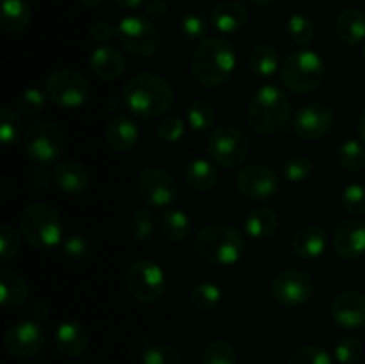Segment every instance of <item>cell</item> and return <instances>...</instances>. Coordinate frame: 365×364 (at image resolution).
I'll list each match as a JSON object with an SVG mask.
<instances>
[{
  "instance_id": "cell-49",
  "label": "cell",
  "mask_w": 365,
  "mask_h": 364,
  "mask_svg": "<svg viewBox=\"0 0 365 364\" xmlns=\"http://www.w3.org/2000/svg\"><path fill=\"white\" fill-rule=\"evenodd\" d=\"M64 253L71 259H82L89 253V243L82 236H71L64 243Z\"/></svg>"
},
{
  "instance_id": "cell-5",
  "label": "cell",
  "mask_w": 365,
  "mask_h": 364,
  "mask_svg": "<svg viewBox=\"0 0 365 364\" xmlns=\"http://www.w3.org/2000/svg\"><path fill=\"white\" fill-rule=\"evenodd\" d=\"M20 232L34 248L50 250L63 239V218L50 203L34 202L21 213Z\"/></svg>"
},
{
  "instance_id": "cell-18",
  "label": "cell",
  "mask_w": 365,
  "mask_h": 364,
  "mask_svg": "<svg viewBox=\"0 0 365 364\" xmlns=\"http://www.w3.org/2000/svg\"><path fill=\"white\" fill-rule=\"evenodd\" d=\"M331 318L342 328H360L365 325V293L349 289L331 302Z\"/></svg>"
},
{
  "instance_id": "cell-8",
  "label": "cell",
  "mask_w": 365,
  "mask_h": 364,
  "mask_svg": "<svg viewBox=\"0 0 365 364\" xmlns=\"http://www.w3.org/2000/svg\"><path fill=\"white\" fill-rule=\"evenodd\" d=\"M45 93L53 106L75 109L88 102L91 96V86L81 71L73 68H59L46 79Z\"/></svg>"
},
{
  "instance_id": "cell-32",
  "label": "cell",
  "mask_w": 365,
  "mask_h": 364,
  "mask_svg": "<svg viewBox=\"0 0 365 364\" xmlns=\"http://www.w3.org/2000/svg\"><path fill=\"white\" fill-rule=\"evenodd\" d=\"M185 120L187 125L196 132H207L212 128L214 120H216V113H214L212 103L207 100H195L189 103L187 111H185Z\"/></svg>"
},
{
  "instance_id": "cell-28",
  "label": "cell",
  "mask_w": 365,
  "mask_h": 364,
  "mask_svg": "<svg viewBox=\"0 0 365 364\" xmlns=\"http://www.w3.org/2000/svg\"><path fill=\"white\" fill-rule=\"evenodd\" d=\"M278 228V214L269 207H257L246 216L245 232L255 241L271 238Z\"/></svg>"
},
{
  "instance_id": "cell-9",
  "label": "cell",
  "mask_w": 365,
  "mask_h": 364,
  "mask_svg": "<svg viewBox=\"0 0 365 364\" xmlns=\"http://www.w3.org/2000/svg\"><path fill=\"white\" fill-rule=\"evenodd\" d=\"M125 284L128 293L138 302L157 303L166 295V275L160 264L150 259H139L128 266L125 273Z\"/></svg>"
},
{
  "instance_id": "cell-27",
  "label": "cell",
  "mask_w": 365,
  "mask_h": 364,
  "mask_svg": "<svg viewBox=\"0 0 365 364\" xmlns=\"http://www.w3.org/2000/svg\"><path fill=\"white\" fill-rule=\"evenodd\" d=\"M157 225H159L160 234L173 243L185 241L191 234V220H189L187 214L182 213L177 207H166L159 214Z\"/></svg>"
},
{
  "instance_id": "cell-45",
  "label": "cell",
  "mask_w": 365,
  "mask_h": 364,
  "mask_svg": "<svg viewBox=\"0 0 365 364\" xmlns=\"http://www.w3.org/2000/svg\"><path fill=\"white\" fill-rule=\"evenodd\" d=\"M342 207L353 216H365V186H348L342 193Z\"/></svg>"
},
{
  "instance_id": "cell-15",
  "label": "cell",
  "mask_w": 365,
  "mask_h": 364,
  "mask_svg": "<svg viewBox=\"0 0 365 364\" xmlns=\"http://www.w3.org/2000/svg\"><path fill=\"white\" fill-rule=\"evenodd\" d=\"M235 188L242 196L250 200H269L277 196L280 189L277 171L264 164H250L242 168L235 177Z\"/></svg>"
},
{
  "instance_id": "cell-13",
  "label": "cell",
  "mask_w": 365,
  "mask_h": 364,
  "mask_svg": "<svg viewBox=\"0 0 365 364\" xmlns=\"http://www.w3.org/2000/svg\"><path fill=\"white\" fill-rule=\"evenodd\" d=\"M269 295L280 305L299 307L312 298L314 282L305 271L285 270L273 278Z\"/></svg>"
},
{
  "instance_id": "cell-29",
  "label": "cell",
  "mask_w": 365,
  "mask_h": 364,
  "mask_svg": "<svg viewBox=\"0 0 365 364\" xmlns=\"http://www.w3.org/2000/svg\"><path fill=\"white\" fill-rule=\"evenodd\" d=\"M31 7L25 0H2L0 6V25L4 31L24 32L31 25Z\"/></svg>"
},
{
  "instance_id": "cell-26",
  "label": "cell",
  "mask_w": 365,
  "mask_h": 364,
  "mask_svg": "<svg viewBox=\"0 0 365 364\" xmlns=\"http://www.w3.org/2000/svg\"><path fill=\"white\" fill-rule=\"evenodd\" d=\"M335 34L344 45L355 46L365 39V14L360 9H344L335 21Z\"/></svg>"
},
{
  "instance_id": "cell-34",
  "label": "cell",
  "mask_w": 365,
  "mask_h": 364,
  "mask_svg": "<svg viewBox=\"0 0 365 364\" xmlns=\"http://www.w3.org/2000/svg\"><path fill=\"white\" fill-rule=\"evenodd\" d=\"M287 34L296 45L307 46L316 36V25L307 13H294L287 20Z\"/></svg>"
},
{
  "instance_id": "cell-10",
  "label": "cell",
  "mask_w": 365,
  "mask_h": 364,
  "mask_svg": "<svg viewBox=\"0 0 365 364\" xmlns=\"http://www.w3.org/2000/svg\"><path fill=\"white\" fill-rule=\"evenodd\" d=\"M205 148L217 166L235 168L248 157L250 141L241 128L234 125H221L210 132Z\"/></svg>"
},
{
  "instance_id": "cell-57",
  "label": "cell",
  "mask_w": 365,
  "mask_h": 364,
  "mask_svg": "<svg viewBox=\"0 0 365 364\" xmlns=\"http://www.w3.org/2000/svg\"><path fill=\"white\" fill-rule=\"evenodd\" d=\"M277 2H291V0H277Z\"/></svg>"
},
{
  "instance_id": "cell-12",
  "label": "cell",
  "mask_w": 365,
  "mask_h": 364,
  "mask_svg": "<svg viewBox=\"0 0 365 364\" xmlns=\"http://www.w3.org/2000/svg\"><path fill=\"white\" fill-rule=\"evenodd\" d=\"M138 193L146 206L166 209L178 195L177 178L160 166H146L138 175Z\"/></svg>"
},
{
  "instance_id": "cell-53",
  "label": "cell",
  "mask_w": 365,
  "mask_h": 364,
  "mask_svg": "<svg viewBox=\"0 0 365 364\" xmlns=\"http://www.w3.org/2000/svg\"><path fill=\"white\" fill-rule=\"evenodd\" d=\"M102 2L103 0H78V4H81V6L89 7V9H95V7H98Z\"/></svg>"
},
{
  "instance_id": "cell-33",
  "label": "cell",
  "mask_w": 365,
  "mask_h": 364,
  "mask_svg": "<svg viewBox=\"0 0 365 364\" xmlns=\"http://www.w3.org/2000/svg\"><path fill=\"white\" fill-rule=\"evenodd\" d=\"M337 163L346 171H360L365 168V146L356 139H348L339 146Z\"/></svg>"
},
{
  "instance_id": "cell-22",
  "label": "cell",
  "mask_w": 365,
  "mask_h": 364,
  "mask_svg": "<svg viewBox=\"0 0 365 364\" xmlns=\"http://www.w3.org/2000/svg\"><path fill=\"white\" fill-rule=\"evenodd\" d=\"M327 232L319 225H305L298 228L291 239L292 252L302 259H317L327 250Z\"/></svg>"
},
{
  "instance_id": "cell-7",
  "label": "cell",
  "mask_w": 365,
  "mask_h": 364,
  "mask_svg": "<svg viewBox=\"0 0 365 364\" xmlns=\"http://www.w3.org/2000/svg\"><path fill=\"white\" fill-rule=\"evenodd\" d=\"M66 145V136L63 128L50 120L36 121L24 134L25 156L36 166H48L56 163Z\"/></svg>"
},
{
  "instance_id": "cell-14",
  "label": "cell",
  "mask_w": 365,
  "mask_h": 364,
  "mask_svg": "<svg viewBox=\"0 0 365 364\" xmlns=\"http://www.w3.org/2000/svg\"><path fill=\"white\" fill-rule=\"evenodd\" d=\"M45 343V328L34 320L16 321L7 328L6 335H4V346H6L7 353L16 359H29V357L38 355Z\"/></svg>"
},
{
  "instance_id": "cell-55",
  "label": "cell",
  "mask_w": 365,
  "mask_h": 364,
  "mask_svg": "<svg viewBox=\"0 0 365 364\" xmlns=\"http://www.w3.org/2000/svg\"><path fill=\"white\" fill-rule=\"evenodd\" d=\"M250 2L257 4V6H269V4L277 2V0H250Z\"/></svg>"
},
{
  "instance_id": "cell-38",
  "label": "cell",
  "mask_w": 365,
  "mask_h": 364,
  "mask_svg": "<svg viewBox=\"0 0 365 364\" xmlns=\"http://www.w3.org/2000/svg\"><path fill=\"white\" fill-rule=\"evenodd\" d=\"M155 216L148 209H138L128 218V232L138 241H146L155 232Z\"/></svg>"
},
{
  "instance_id": "cell-2",
  "label": "cell",
  "mask_w": 365,
  "mask_h": 364,
  "mask_svg": "<svg viewBox=\"0 0 365 364\" xmlns=\"http://www.w3.org/2000/svg\"><path fill=\"white\" fill-rule=\"evenodd\" d=\"M235 50L230 41L212 36L198 43L191 61L192 77L205 88L223 86L235 70Z\"/></svg>"
},
{
  "instance_id": "cell-6",
  "label": "cell",
  "mask_w": 365,
  "mask_h": 364,
  "mask_svg": "<svg viewBox=\"0 0 365 364\" xmlns=\"http://www.w3.org/2000/svg\"><path fill=\"white\" fill-rule=\"evenodd\" d=\"M285 88L292 93H310L321 86L324 79V61L314 50H296L289 54L280 68Z\"/></svg>"
},
{
  "instance_id": "cell-30",
  "label": "cell",
  "mask_w": 365,
  "mask_h": 364,
  "mask_svg": "<svg viewBox=\"0 0 365 364\" xmlns=\"http://www.w3.org/2000/svg\"><path fill=\"white\" fill-rule=\"evenodd\" d=\"M248 63L252 74L257 79L266 81V79L273 77L278 68H280V56H278V50L274 46L259 45L252 50Z\"/></svg>"
},
{
  "instance_id": "cell-41",
  "label": "cell",
  "mask_w": 365,
  "mask_h": 364,
  "mask_svg": "<svg viewBox=\"0 0 365 364\" xmlns=\"http://www.w3.org/2000/svg\"><path fill=\"white\" fill-rule=\"evenodd\" d=\"M21 238L24 236L11 223H4L0 227V263L6 264L18 256L21 248Z\"/></svg>"
},
{
  "instance_id": "cell-19",
  "label": "cell",
  "mask_w": 365,
  "mask_h": 364,
  "mask_svg": "<svg viewBox=\"0 0 365 364\" xmlns=\"http://www.w3.org/2000/svg\"><path fill=\"white\" fill-rule=\"evenodd\" d=\"M53 184L64 193V195H81L88 189L91 175L89 170L77 159H66L57 163V166L52 170Z\"/></svg>"
},
{
  "instance_id": "cell-39",
  "label": "cell",
  "mask_w": 365,
  "mask_h": 364,
  "mask_svg": "<svg viewBox=\"0 0 365 364\" xmlns=\"http://www.w3.org/2000/svg\"><path fill=\"white\" fill-rule=\"evenodd\" d=\"M221 289L210 282H202L191 291V303L198 310H212L221 302Z\"/></svg>"
},
{
  "instance_id": "cell-21",
  "label": "cell",
  "mask_w": 365,
  "mask_h": 364,
  "mask_svg": "<svg viewBox=\"0 0 365 364\" xmlns=\"http://www.w3.org/2000/svg\"><path fill=\"white\" fill-rule=\"evenodd\" d=\"M106 141L116 152H128L139 141V127L127 114H116L106 127Z\"/></svg>"
},
{
  "instance_id": "cell-35",
  "label": "cell",
  "mask_w": 365,
  "mask_h": 364,
  "mask_svg": "<svg viewBox=\"0 0 365 364\" xmlns=\"http://www.w3.org/2000/svg\"><path fill=\"white\" fill-rule=\"evenodd\" d=\"M141 364H184V359L175 346L153 343L143 350Z\"/></svg>"
},
{
  "instance_id": "cell-50",
  "label": "cell",
  "mask_w": 365,
  "mask_h": 364,
  "mask_svg": "<svg viewBox=\"0 0 365 364\" xmlns=\"http://www.w3.org/2000/svg\"><path fill=\"white\" fill-rule=\"evenodd\" d=\"M29 182H31V186L36 191L41 193L50 188V182H53V178L52 173H48L45 166H38L31 171V175H29Z\"/></svg>"
},
{
  "instance_id": "cell-17",
  "label": "cell",
  "mask_w": 365,
  "mask_h": 364,
  "mask_svg": "<svg viewBox=\"0 0 365 364\" xmlns=\"http://www.w3.org/2000/svg\"><path fill=\"white\" fill-rule=\"evenodd\" d=\"M334 248L342 259L355 261L365 256V220L364 218H349L341 221L334 231Z\"/></svg>"
},
{
  "instance_id": "cell-37",
  "label": "cell",
  "mask_w": 365,
  "mask_h": 364,
  "mask_svg": "<svg viewBox=\"0 0 365 364\" xmlns=\"http://www.w3.org/2000/svg\"><path fill=\"white\" fill-rule=\"evenodd\" d=\"M200 364H237V353L228 341H210L202 353Z\"/></svg>"
},
{
  "instance_id": "cell-23",
  "label": "cell",
  "mask_w": 365,
  "mask_h": 364,
  "mask_svg": "<svg viewBox=\"0 0 365 364\" xmlns=\"http://www.w3.org/2000/svg\"><path fill=\"white\" fill-rule=\"evenodd\" d=\"M89 66L93 74L102 81H118L125 71V57L113 46H96L89 57Z\"/></svg>"
},
{
  "instance_id": "cell-47",
  "label": "cell",
  "mask_w": 365,
  "mask_h": 364,
  "mask_svg": "<svg viewBox=\"0 0 365 364\" xmlns=\"http://www.w3.org/2000/svg\"><path fill=\"white\" fill-rule=\"evenodd\" d=\"M185 123L180 116H170L157 127V138L164 143H177L184 136Z\"/></svg>"
},
{
  "instance_id": "cell-11",
  "label": "cell",
  "mask_w": 365,
  "mask_h": 364,
  "mask_svg": "<svg viewBox=\"0 0 365 364\" xmlns=\"http://www.w3.org/2000/svg\"><path fill=\"white\" fill-rule=\"evenodd\" d=\"M116 29L118 41L132 56L150 57L159 50L160 32L148 18L138 14L125 16Z\"/></svg>"
},
{
  "instance_id": "cell-43",
  "label": "cell",
  "mask_w": 365,
  "mask_h": 364,
  "mask_svg": "<svg viewBox=\"0 0 365 364\" xmlns=\"http://www.w3.org/2000/svg\"><path fill=\"white\" fill-rule=\"evenodd\" d=\"M289 364H331V357L321 346L307 345L292 353Z\"/></svg>"
},
{
  "instance_id": "cell-20",
  "label": "cell",
  "mask_w": 365,
  "mask_h": 364,
  "mask_svg": "<svg viewBox=\"0 0 365 364\" xmlns=\"http://www.w3.org/2000/svg\"><path fill=\"white\" fill-rule=\"evenodd\" d=\"M88 328L78 320H64L56 328V346L61 355L81 357L88 350Z\"/></svg>"
},
{
  "instance_id": "cell-25",
  "label": "cell",
  "mask_w": 365,
  "mask_h": 364,
  "mask_svg": "<svg viewBox=\"0 0 365 364\" xmlns=\"http://www.w3.org/2000/svg\"><path fill=\"white\" fill-rule=\"evenodd\" d=\"M31 295L27 280L18 271L2 268L0 271V303L7 309L24 305Z\"/></svg>"
},
{
  "instance_id": "cell-31",
  "label": "cell",
  "mask_w": 365,
  "mask_h": 364,
  "mask_svg": "<svg viewBox=\"0 0 365 364\" xmlns=\"http://www.w3.org/2000/svg\"><path fill=\"white\" fill-rule=\"evenodd\" d=\"M184 178L187 182L189 188L196 189V191H209L216 186L217 171L212 163L205 159H192L191 163L185 166Z\"/></svg>"
},
{
  "instance_id": "cell-16",
  "label": "cell",
  "mask_w": 365,
  "mask_h": 364,
  "mask_svg": "<svg viewBox=\"0 0 365 364\" xmlns=\"http://www.w3.org/2000/svg\"><path fill=\"white\" fill-rule=\"evenodd\" d=\"M334 111L319 102L307 103L294 114V132L303 139H321L334 127Z\"/></svg>"
},
{
  "instance_id": "cell-40",
  "label": "cell",
  "mask_w": 365,
  "mask_h": 364,
  "mask_svg": "<svg viewBox=\"0 0 365 364\" xmlns=\"http://www.w3.org/2000/svg\"><path fill=\"white\" fill-rule=\"evenodd\" d=\"M46 93L38 88H29L18 95L16 111L24 116H38L46 106Z\"/></svg>"
},
{
  "instance_id": "cell-54",
  "label": "cell",
  "mask_w": 365,
  "mask_h": 364,
  "mask_svg": "<svg viewBox=\"0 0 365 364\" xmlns=\"http://www.w3.org/2000/svg\"><path fill=\"white\" fill-rule=\"evenodd\" d=\"M359 134H360V138L365 141V113L360 116V120H359Z\"/></svg>"
},
{
  "instance_id": "cell-36",
  "label": "cell",
  "mask_w": 365,
  "mask_h": 364,
  "mask_svg": "<svg viewBox=\"0 0 365 364\" xmlns=\"http://www.w3.org/2000/svg\"><path fill=\"white\" fill-rule=\"evenodd\" d=\"M21 134H24V121H21L18 111L4 107L0 113V139L6 146L14 145L20 141Z\"/></svg>"
},
{
  "instance_id": "cell-3",
  "label": "cell",
  "mask_w": 365,
  "mask_h": 364,
  "mask_svg": "<svg viewBox=\"0 0 365 364\" xmlns=\"http://www.w3.org/2000/svg\"><path fill=\"white\" fill-rule=\"evenodd\" d=\"M195 252L205 263L230 266L245 253V238L232 225H207L195 236Z\"/></svg>"
},
{
  "instance_id": "cell-51",
  "label": "cell",
  "mask_w": 365,
  "mask_h": 364,
  "mask_svg": "<svg viewBox=\"0 0 365 364\" xmlns=\"http://www.w3.org/2000/svg\"><path fill=\"white\" fill-rule=\"evenodd\" d=\"M145 11L152 18H163L168 13V4L164 0H148L145 6Z\"/></svg>"
},
{
  "instance_id": "cell-24",
  "label": "cell",
  "mask_w": 365,
  "mask_h": 364,
  "mask_svg": "<svg viewBox=\"0 0 365 364\" xmlns=\"http://www.w3.org/2000/svg\"><path fill=\"white\" fill-rule=\"evenodd\" d=\"M210 21H212L214 29H217L223 34H234L248 24V9L241 2L225 0L214 7Z\"/></svg>"
},
{
  "instance_id": "cell-56",
  "label": "cell",
  "mask_w": 365,
  "mask_h": 364,
  "mask_svg": "<svg viewBox=\"0 0 365 364\" xmlns=\"http://www.w3.org/2000/svg\"><path fill=\"white\" fill-rule=\"evenodd\" d=\"M362 56H364V61H365V41H364V49H362Z\"/></svg>"
},
{
  "instance_id": "cell-4",
  "label": "cell",
  "mask_w": 365,
  "mask_h": 364,
  "mask_svg": "<svg viewBox=\"0 0 365 364\" xmlns=\"http://www.w3.org/2000/svg\"><path fill=\"white\" fill-rule=\"evenodd\" d=\"M291 116V100L278 86L266 84L257 89L248 106V125L259 134H277Z\"/></svg>"
},
{
  "instance_id": "cell-42",
  "label": "cell",
  "mask_w": 365,
  "mask_h": 364,
  "mask_svg": "<svg viewBox=\"0 0 365 364\" xmlns=\"http://www.w3.org/2000/svg\"><path fill=\"white\" fill-rule=\"evenodd\" d=\"M312 161L307 156H299L298 153V156H292L285 161L284 166H282V175H284L289 182H292V184H298V182L307 181V178L312 175Z\"/></svg>"
},
{
  "instance_id": "cell-44",
  "label": "cell",
  "mask_w": 365,
  "mask_h": 364,
  "mask_svg": "<svg viewBox=\"0 0 365 364\" xmlns=\"http://www.w3.org/2000/svg\"><path fill=\"white\" fill-rule=\"evenodd\" d=\"M180 31L182 36L189 41H202V39H205L207 34L205 18L198 13L184 14L180 21Z\"/></svg>"
},
{
  "instance_id": "cell-1",
  "label": "cell",
  "mask_w": 365,
  "mask_h": 364,
  "mask_svg": "<svg viewBox=\"0 0 365 364\" xmlns=\"http://www.w3.org/2000/svg\"><path fill=\"white\" fill-rule=\"evenodd\" d=\"M170 82L157 74H138L123 86V102L132 114L145 120L160 116L173 103Z\"/></svg>"
},
{
  "instance_id": "cell-52",
  "label": "cell",
  "mask_w": 365,
  "mask_h": 364,
  "mask_svg": "<svg viewBox=\"0 0 365 364\" xmlns=\"http://www.w3.org/2000/svg\"><path fill=\"white\" fill-rule=\"evenodd\" d=\"M143 2H145V0H114V4H118L121 9H127V11L138 9V7L143 6Z\"/></svg>"
},
{
  "instance_id": "cell-46",
  "label": "cell",
  "mask_w": 365,
  "mask_h": 364,
  "mask_svg": "<svg viewBox=\"0 0 365 364\" xmlns=\"http://www.w3.org/2000/svg\"><path fill=\"white\" fill-rule=\"evenodd\" d=\"M364 353V345L360 339L356 338H344L337 343L335 346V359L341 364H353L360 360Z\"/></svg>"
},
{
  "instance_id": "cell-48",
  "label": "cell",
  "mask_w": 365,
  "mask_h": 364,
  "mask_svg": "<svg viewBox=\"0 0 365 364\" xmlns=\"http://www.w3.org/2000/svg\"><path fill=\"white\" fill-rule=\"evenodd\" d=\"M116 31L118 29L114 27L110 21H106V20H98V21H93L91 25H89V38L93 39V41L96 43H107L110 41V39L116 36Z\"/></svg>"
}]
</instances>
